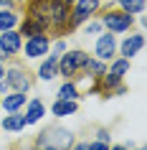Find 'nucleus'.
<instances>
[{
  "label": "nucleus",
  "mask_w": 147,
  "mask_h": 150,
  "mask_svg": "<svg viewBox=\"0 0 147 150\" xmlns=\"http://www.w3.org/2000/svg\"><path fill=\"white\" fill-rule=\"evenodd\" d=\"M71 137L74 135L69 130H63V127H48V130L41 132L36 150H69L71 148Z\"/></svg>",
  "instance_id": "1"
},
{
  "label": "nucleus",
  "mask_w": 147,
  "mask_h": 150,
  "mask_svg": "<svg viewBox=\"0 0 147 150\" xmlns=\"http://www.w3.org/2000/svg\"><path fill=\"white\" fill-rule=\"evenodd\" d=\"M74 150H86V142H81V145H76Z\"/></svg>",
  "instance_id": "29"
},
{
  "label": "nucleus",
  "mask_w": 147,
  "mask_h": 150,
  "mask_svg": "<svg viewBox=\"0 0 147 150\" xmlns=\"http://www.w3.org/2000/svg\"><path fill=\"white\" fill-rule=\"evenodd\" d=\"M5 59H8V54H5V51L0 48V61H5Z\"/></svg>",
  "instance_id": "28"
},
{
  "label": "nucleus",
  "mask_w": 147,
  "mask_h": 150,
  "mask_svg": "<svg viewBox=\"0 0 147 150\" xmlns=\"http://www.w3.org/2000/svg\"><path fill=\"white\" fill-rule=\"evenodd\" d=\"M63 3H66V5H71V3H76V0H63Z\"/></svg>",
  "instance_id": "33"
},
{
  "label": "nucleus",
  "mask_w": 147,
  "mask_h": 150,
  "mask_svg": "<svg viewBox=\"0 0 147 150\" xmlns=\"http://www.w3.org/2000/svg\"><path fill=\"white\" fill-rule=\"evenodd\" d=\"M0 48L8 56L18 54V51H20V33H15L13 28H10V31H3V36H0Z\"/></svg>",
  "instance_id": "8"
},
{
  "label": "nucleus",
  "mask_w": 147,
  "mask_h": 150,
  "mask_svg": "<svg viewBox=\"0 0 147 150\" xmlns=\"http://www.w3.org/2000/svg\"><path fill=\"white\" fill-rule=\"evenodd\" d=\"M56 51H58V54H61V51H66V43H63V41H58V43H56Z\"/></svg>",
  "instance_id": "27"
},
{
  "label": "nucleus",
  "mask_w": 147,
  "mask_h": 150,
  "mask_svg": "<svg viewBox=\"0 0 147 150\" xmlns=\"http://www.w3.org/2000/svg\"><path fill=\"white\" fill-rule=\"evenodd\" d=\"M0 104H3L8 112H15V110H20V107L25 104V97H23V92H15V94H10V97H5V99H0Z\"/></svg>",
  "instance_id": "16"
},
{
  "label": "nucleus",
  "mask_w": 147,
  "mask_h": 150,
  "mask_svg": "<svg viewBox=\"0 0 147 150\" xmlns=\"http://www.w3.org/2000/svg\"><path fill=\"white\" fill-rule=\"evenodd\" d=\"M23 117H25V125H33V122H38L43 117V104H41V99H31L28 112H25Z\"/></svg>",
  "instance_id": "13"
},
{
  "label": "nucleus",
  "mask_w": 147,
  "mask_h": 150,
  "mask_svg": "<svg viewBox=\"0 0 147 150\" xmlns=\"http://www.w3.org/2000/svg\"><path fill=\"white\" fill-rule=\"evenodd\" d=\"M99 8V0H79L76 3V10H74V16H71V28H74V25H79L81 23V21H86V18L91 16L94 10Z\"/></svg>",
  "instance_id": "7"
},
{
  "label": "nucleus",
  "mask_w": 147,
  "mask_h": 150,
  "mask_svg": "<svg viewBox=\"0 0 147 150\" xmlns=\"http://www.w3.org/2000/svg\"><path fill=\"white\" fill-rule=\"evenodd\" d=\"M25 21H31V23H36L38 28L46 31L48 25H51L48 0H28V18H25Z\"/></svg>",
  "instance_id": "3"
},
{
  "label": "nucleus",
  "mask_w": 147,
  "mask_h": 150,
  "mask_svg": "<svg viewBox=\"0 0 147 150\" xmlns=\"http://www.w3.org/2000/svg\"><path fill=\"white\" fill-rule=\"evenodd\" d=\"M145 46V38H142V33H137V36H129V38L122 43V56L124 59H132V56H137V51Z\"/></svg>",
  "instance_id": "11"
},
{
  "label": "nucleus",
  "mask_w": 147,
  "mask_h": 150,
  "mask_svg": "<svg viewBox=\"0 0 147 150\" xmlns=\"http://www.w3.org/2000/svg\"><path fill=\"white\" fill-rule=\"evenodd\" d=\"M76 99H58V102L53 104V115H58V117H66V115H74L76 112Z\"/></svg>",
  "instance_id": "14"
},
{
  "label": "nucleus",
  "mask_w": 147,
  "mask_h": 150,
  "mask_svg": "<svg viewBox=\"0 0 147 150\" xmlns=\"http://www.w3.org/2000/svg\"><path fill=\"white\" fill-rule=\"evenodd\" d=\"M112 150H127V148H124V145H114Z\"/></svg>",
  "instance_id": "30"
},
{
  "label": "nucleus",
  "mask_w": 147,
  "mask_h": 150,
  "mask_svg": "<svg viewBox=\"0 0 147 150\" xmlns=\"http://www.w3.org/2000/svg\"><path fill=\"white\" fill-rule=\"evenodd\" d=\"M137 150H142V148H137Z\"/></svg>",
  "instance_id": "34"
},
{
  "label": "nucleus",
  "mask_w": 147,
  "mask_h": 150,
  "mask_svg": "<svg viewBox=\"0 0 147 150\" xmlns=\"http://www.w3.org/2000/svg\"><path fill=\"white\" fill-rule=\"evenodd\" d=\"M127 69H129V59H122V61H117L114 66H112V71H109V74H114V76H122Z\"/></svg>",
  "instance_id": "23"
},
{
  "label": "nucleus",
  "mask_w": 147,
  "mask_h": 150,
  "mask_svg": "<svg viewBox=\"0 0 147 150\" xmlns=\"http://www.w3.org/2000/svg\"><path fill=\"white\" fill-rule=\"evenodd\" d=\"M18 25V16L13 10H0V31H10Z\"/></svg>",
  "instance_id": "17"
},
{
  "label": "nucleus",
  "mask_w": 147,
  "mask_h": 150,
  "mask_svg": "<svg viewBox=\"0 0 147 150\" xmlns=\"http://www.w3.org/2000/svg\"><path fill=\"white\" fill-rule=\"evenodd\" d=\"M48 13H51V25L53 28H58V31H66V28H71V10L69 5L63 3V0H48Z\"/></svg>",
  "instance_id": "4"
},
{
  "label": "nucleus",
  "mask_w": 147,
  "mask_h": 150,
  "mask_svg": "<svg viewBox=\"0 0 147 150\" xmlns=\"http://www.w3.org/2000/svg\"><path fill=\"white\" fill-rule=\"evenodd\" d=\"M99 140L101 142H109V132H107V130H99Z\"/></svg>",
  "instance_id": "26"
},
{
  "label": "nucleus",
  "mask_w": 147,
  "mask_h": 150,
  "mask_svg": "<svg viewBox=\"0 0 147 150\" xmlns=\"http://www.w3.org/2000/svg\"><path fill=\"white\" fill-rule=\"evenodd\" d=\"M56 71H58V56H48V61L41 64V69H38V76L43 81H51L56 76Z\"/></svg>",
  "instance_id": "12"
},
{
  "label": "nucleus",
  "mask_w": 147,
  "mask_h": 150,
  "mask_svg": "<svg viewBox=\"0 0 147 150\" xmlns=\"http://www.w3.org/2000/svg\"><path fill=\"white\" fill-rule=\"evenodd\" d=\"M99 28H101L99 23H89V25H86V36H89V33H91V36H94V33H99Z\"/></svg>",
  "instance_id": "25"
},
{
  "label": "nucleus",
  "mask_w": 147,
  "mask_h": 150,
  "mask_svg": "<svg viewBox=\"0 0 147 150\" xmlns=\"http://www.w3.org/2000/svg\"><path fill=\"white\" fill-rule=\"evenodd\" d=\"M86 150H109V145L101 142V140H96V142H91V145H86Z\"/></svg>",
  "instance_id": "24"
},
{
  "label": "nucleus",
  "mask_w": 147,
  "mask_h": 150,
  "mask_svg": "<svg viewBox=\"0 0 147 150\" xmlns=\"http://www.w3.org/2000/svg\"><path fill=\"white\" fill-rule=\"evenodd\" d=\"M104 25H107L112 33L129 31V25H132V16H129V13H124V10H114V13H107V16H104Z\"/></svg>",
  "instance_id": "5"
},
{
  "label": "nucleus",
  "mask_w": 147,
  "mask_h": 150,
  "mask_svg": "<svg viewBox=\"0 0 147 150\" xmlns=\"http://www.w3.org/2000/svg\"><path fill=\"white\" fill-rule=\"evenodd\" d=\"M86 74L101 76V74H104V64H101V61H91V59H89V64H86Z\"/></svg>",
  "instance_id": "21"
},
{
  "label": "nucleus",
  "mask_w": 147,
  "mask_h": 150,
  "mask_svg": "<svg viewBox=\"0 0 147 150\" xmlns=\"http://www.w3.org/2000/svg\"><path fill=\"white\" fill-rule=\"evenodd\" d=\"M119 84V76H114V74H101V89H112Z\"/></svg>",
  "instance_id": "22"
},
{
  "label": "nucleus",
  "mask_w": 147,
  "mask_h": 150,
  "mask_svg": "<svg viewBox=\"0 0 147 150\" xmlns=\"http://www.w3.org/2000/svg\"><path fill=\"white\" fill-rule=\"evenodd\" d=\"M38 33H43V28H38V25L31 23V21H25V23H23V31H20V36H28V38H31V36H38Z\"/></svg>",
  "instance_id": "20"
},
{
  "label": "nucleus",
  "mask_w": 147,
  "mask_h": 150,
  "mask_svg": "<svg viewBox=\"0 0 147 150\" xmlns=\"http://www.w3.org/2000/svg\"><path fill=\"white\" fill-rule=\"evenodd\" d=\"M86 64H89V56L84 51H69L58 61V71L63 76H76L79 71H86Z\"/></svg>",
  "instance_id": "2"
},
{
  "label": "nucleus",
  "mask_w": 147,
  "mask_h": 150,
  "mask_svg": "<svg viewBox=\"0 0 147 150\" xmlns=\"http://www.w3.org/2000/svg\"><path fill=\"white\" fill-rule=\"evenodd\" d=\"M5 84H10V87L18 89V92L31 89V79H28V74H25L23 69H18V66H13V69L8 71V81H5Z\"/></svg>",
  "instance_id": "9"
},
{
  "label": "nucleus",
  "mask_w": 147,
  "mask_h": 150,
  "mask_svg": "<svg viewBox=\"0 0 147 150\" xmlns=\"http://www.w3.org/2000/svg\"><path fill=\"white\" fill-rule=\"evenodd\" d=\"M3 127L10 130V132H18V130H23V127H25V117H23V115H18V112H10V117L3 120Z\"/></svg>",
  "instance_id": "15"
},
{
  "label": "nucleus",
  "mask_w": 147,
  "mask_h": 150,
  "mask_svg": "<svg viewBox=\"0 0 147 150\" xmlns=\"http://www.w3.org/2000/svg\"><path fill=\"white\" fill-rule=\"evenodd\" d=\"M3 76H5V69H3V66H0V79H3Z\"/></svg>",
  "instance_id": "32"
},
{
  "label": "nucleus",
  "mask_w": 147,
  "mask_h": 150,
  "mask_svg": "<svg viewBox=\"0 0 147 150\" xmlns=\"http://www.w3.org/2000/svg\"><path fill=\"white\" fill-rule=\"evenodd\" d=\"M48 46H51V41H48V36H43V33H38V36H31L28 38V43H25V56L28 59H38V56H43L48 51Z\"/></svg>",
  "instance_id": "6"
},
{
  "label": "nucleus",
  "mask_w": 147,
  "mask_h": 150,
  "mask_svg": "<svg viewBox=\"0 0 147 150\" xmlns=\"http://www.w3.org/2000/svg\"><path fill=\"white\" fill-rule=\"evenodd\" d=\"M58 97H61V99H76V97H79L76 84H74V81H66V84L58 89Z\"/></svg>",
  "instance_id": "19"
},
{
  "label": "nucleus",
  "mask_w": 147,
  "mask_h": 150,
  "mask_svg": "<svg viewBox=\"0 0 147 150\" xmlns=\"http://www.w3.org/2000/svg\"><path fill=\"white\" fill-rule=\"evenodd\" d=\"M114 48H117V41H114V36H109V33L99 36V41H96V56H99L101 61L112 59V56H114Z\"/></svg>",
  "instance_id": "10"
},
{
  "label": "nucleus",
  "mask_w": 147,
  "mask_h": 150,
  "mask_svg": "<svg viewBox=\"0 0 147 150\" xmlns=\"http://www.w3.org/2000/svg\"><path fill=\"white\" fill-rule=\"evenodd\" d=\"M0 5H10V0H0Z\"/></svg>",
  "instance_id": "31"
},
{
  "label": "nucleus",
  "mask_w": 147,
  "mask_h": 150,
  "mask_svg": "<svg viewBox=\"0 0 147 150\" xmlns=\"http://www.w3.org/2000/svg\"><path fill=\"white\" fill-rule=\"evenodd\" d=\"M119 5L124 8V13L134 16V13H142L145 10V0H119Z\"/></svg>",
  "instance_id": "18"
}]
</instances>
